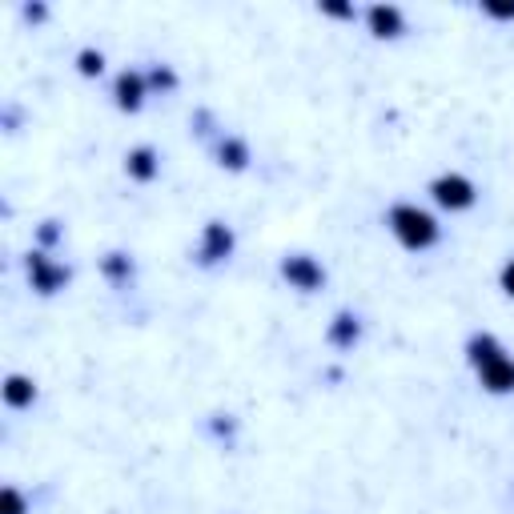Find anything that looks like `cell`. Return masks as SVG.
<instances>
[{
	"instance_id": "obj_9",
	"label": "cell",
	"mask_w": 514,
	"mask_h": 514,
	"mask_svg": "<svg viewBox=\"0 0 514 514\" xmlns=\"http://www.w3.org/2000/svg\"><path fill=\"white\" fill-rule=\"evenodd\" d=\"M36 398V386L28 382V378H20V374H12L9 382H4V402H9V406H28V402Z\"/></svg>"
},
{
	"instance_id": "obj_10",
	"label": "cell",
	"mask_w": 514,
	"mask_h": 514,
	"mask_svg": "<svg viewBox=\"0 0 514 514\" xmlns=\"http://www.w3.org/2000/svg\"><path fill=\"white\" fill-rule=\"evenodd\" d=\"M129 173L137 181H149V177L157 173V157H153V149H133L129 153Z\"/></svg>"
},
{
	"instance_id": "obj_3",
	"label": "cell",
	"mask_w": 514,
	"mask_h": 514,
	"mask_svg": "<svg viewBox=\"0 0 514 514\" xmlns=\"http://www.w3.org/2000/svg\"><path fill=\"white\" fill-rule=\"evenodd\" d=\"M281 273H286V281L294 289H305V294H310V289H318L322 286V265L314 262V257H305V253H294V257H286V262H281Z\"/></svg>"
},
{
	"instance_id": "obj_13",
	"label": "cell",
	"mask_w": 514,
	"mask_h": 514,
	"mask_svg": "<svg viewBox=\"0 0 514 514\" xmlns=\"http://www.w3.org/2000/svg\"><path fill=\"white\" fill-rule=\"evenodd\" d=\"M221 165H229V169H242V165H245V145H237V141H229V145H221Z\"/></svg>"
},
{
	"instance_id": "obj_15",
	"label": "cell",
	"mask_w": 514,
	"mask_h": 514,
	"mask_svg": "<svg viewBox=\"0 0 514 514\" xmlns=\"http://www.w3.org/2000/svg\"><path fill=\"white\" fill-rule=\"evenodd\" d=\"M0 502H4V514H25V498H20L12 487L0 495Z\"/></svg>"
},
{
	"instance_id": "obj_14",
	"label": "cell",
	"mask_w": 514,
	"mask_h": 514,
	"mask_svg": "<svg viewBox=\"0 0 514 514\" xmlns=\"http://www.w3.org/2000/svg\"><path fill=\"white\" fill-rule=\"evenodd\" d=\"M77 61H81V73H85V77H96V73L105 69V57L93 53V49H85V53L77 57Z\"/></svg>"
},
{
	"instance_id": "obj_1",
	"label": "cell",
	"mask_w": 514,
	"mask_h": 514,
	"mask_svg": "<svg viewBox=\"0 0 514 514\" xmlns=\"http://www.w3.org/2000/svg\"><path fill=\"white\" fill-rule=\"evenodd\" d=\"M390 229L406 249H430L438 242V226L430 213H422L418 205H394L390 210Z\"/></svg>"
},
{
	"instance_id": "obj_7",
	"label": "cell",
	"mask_w": 514,
	"mask_h": 514,
	"mask_svg": "<svg viewBox=\"0 0 514 514\" xmlns=\"http://www.w3.org/2000/svg\"><path fill=\"white\" fill-rule=\"evenodd\" d=\"M141 96H145V77H141V73H121V77H117V105L137 109Z\"/></svg>"
},
{
	"instance_id": "obj_4",
	"label": "cell",
	"mask_w": 514,
	"mask_h": 514,
	"mask_svg": "<svg viewBox=\"0 0 514 514\" xmlns=\"http://www.w3.org/2000/svg\"><path fill=\"white\" fill-rule=\"evenodd\" d=\"M479 378H482V386H487L490 394H510L514 390V362L506 354L490 357V362H482V366H479Z\"/></svg>"
},
{
	"instance_id": "obj_16",
	"label": "cell",
	"mask_w": 514,
	"mask_h": 514,
	"mask_svg": "<svg viewBox=\"0 0 514 514\" xmlns=\"http://www.w3.org/2000/svg\"><path fill=\"white\" fill-rule=\"evenodd\" d=\"M502 289H506V294L514 297V262H510V265H506V270H502Z\"/></svg>"
},
{
	"instance_id": "obj_11",
	"label": "cell",
	"mask_w": 514,
	"mask_h": 514,
	"mask_svg": "<svg viewBox=\"0 0 514 514\" xmlns=\"http://www.w3.org/2000/svg\"><path fill=\"white\" fill-rule=\"evenodd\" d=\"M498 354H502V346H498L490 334H482V338L471 341V362H474V366H482V362H490V357H498Z\"/></svg>"
},
{
	"instance_id": "obj_8",
	"label": "cell",
	"mask_w": 514,
	"mask_h": 514,
	"mask_svg": "<svg viewBox=\"0 0 514 514\" xmlns=\"http://www.w3.org/2000/svg\"><path fill=\"white\" fill-rule=\"evenodd\" d=\"M370 28H374V36H398L402 12L390 9V4H374V9H370Z\"/></svg>"
},
{
	"instance_id": "obj_2",
	"label": "cell",
	"mask_w": 514,
	"mask_h": 514,
	"mask_svg": "<svg viewBox=\"0 0 514 514\" xmlns=\"http://www.w3.org/2000/svg\"><path fill=\"white\" fill-rule=\"evenodd\" d=\"M430 193H434V201H438V205H446V210H471V205H474V185L466 181V177H458V173L438 177Z\"/></svg>"
},
{
	"instance_id": "obj_12",
	"label": "cell",
	"mask_w": 514,
	"mask_h": 514,
	"mask_svg": "<svg viewBox=\"0 0 514 514\" xmlns=\"http://www.w3.org/2000/svg\"><path fill=\"white\" fill-rule=\"evenodd\" d=\"M330 338L338 341V346H349V341L357 338V322H354V318H346V314H341V318H338V326H334V334H330Z\"/></svg>"
},
{
	"instance_id": "obj_6",
	"label": "cell",
	"mask_w": 514,
	"mask_h": 514,
	"mask_svg": "<svg viewBox=\"0 0 514 514\" xmlns=\"http://www.w3.org/2000/svg\"><path fill=\"white\" fill-rule=\"evenodd\" d=\"M229 249H234V234H229L226 226H218V221H213V226L205 229V245H201V257H205V262H218V257H226Z\"/></svg>"
},
{
	"instance_id": "obj_5",
	"label": "cell",
	"mask_w": 514,
	"mask_h": 514,
	"mask_svg": "<svg viewBox=\"0 0 514 514\" xmlns=\"http://www.w3.org/2000/svg\"><path fill=\"white\" fill-rule=\"evenodd\" d=\"M28 273H33V286L41 289V294H53V289L65 281V270H61V265H49V262L41 257V253H33V262H28Z\"/></svg>"
}]
</instances>
